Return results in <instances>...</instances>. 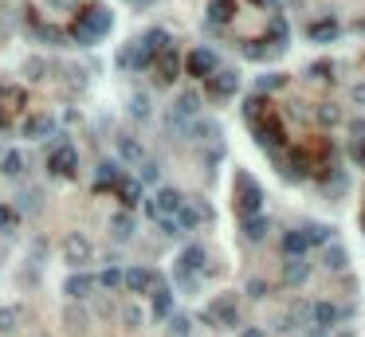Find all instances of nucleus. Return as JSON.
<instances>
[{
    "instance_id": "obj_21",
    "label": "nucleus",
    "mask_w": 365,
    "mask_h": 337,
    "mask_svg": "<svg viewBox=\"0 0 365 337\" xmlns=\"http://www.w3.org/2000/svg\"><path fill=\"white\" fill-rule=\"evenodd\" d=\"M150 306H153V318H157V321L169 318V314H173V290L157 282V287L150 290Z\"/></svg>"
},
{
    "instance_id": "obj_24",
    "label": "nucleus",
    "mask_w": 365,
    "mask_h": 337,
    "mask_svg": "<svg viewBox=\"0 0 365 337\" xmlns=\"http://www.w3.org/2000/svg\"><path fill=\"white\" fill-rule=\"evenodd\" d=\"M118 177H122V168L114 165V161H102L99 173H94V193H106V188H114V185H118Z\"/></svg>"
},
{
    "instance_id": "obj_36",
    "label": "nucleus",
    "mask_w": 365,
    "mask_h": 337,
    "mask_svg": "<svg viewBox=\"0 0 365 337\" xmlns=\"http://www.w3.org/2000/svg\"><path fill=\"white\" fill-rule=\"evenodd\" d=\"M267 114V98L264 94H247L244 98V118H247V126H252V122H259Z\"/></svg>"
},
{
    "instance_id": "obj_2",
    "label": "nucleus",
    "mask_w": 365,
    "mask_h": 337,
    "mask_svg": "<svg viewBox=\"0 0 365 337\" xmlns=\"http://www.w3.org/2000/svg\"><path fill=\"white\" fill-rule=\"evenodd\" d=\"M181 204H185V196H181L177 188L162 185L157 193L150 196V200H145V212H150V216H153V224H157V219H173V216H177V208H181Z\"/></svg>"
},
{
    "instance_id": "obj_38",
    "label": "nucleus",
    "mask_w": 365,
    "mask_h": 337,
    "mask_svg": "<svg viewBox=\"0 0 365 337\" xmlns=\"http://www.w3.org/2000/svg\"><path fill=\"white\" fill-rule=\"evenodd\" d=\"M16 212H43V193L40 188H24L16 196Z\"/></svg>"
},
{
    "instance_id": "obj_50",
    "label": "nucleus",
    "mask_w": 365,
    "mask_h": 337,
    "mask_svg": "<svg viewBox=\"0 0 365 337\" xmlns=\"http://www.w3.org/2000/svg\"><path fill=\"white\" fill-rule=\"evenodd\" d=\"M283 83H287V75H259L255 86H259V91H275V86H283Z\"/></svg>"
},
{
    "instance_id": "obj_58",
    "label": "nucleus",
    "mask_w": 365,
    "mask_h": 337,
    "mask_svg": "<svg viewBox=\"0 0 365 337\" xmlns=\"http://www.w3.org/2000/svg\"><path fill=\"white\" fill-rule=\"evenodd\" d=\"M306 337H326V329H315V326H310V329H306Z\"/></svg>"
},
{
    "instance_id": "obj_48",
    "label": "nucleus",
    "mask_w": 365,
    "mask_h": 337,
    "mask_svg": "<svg viewBox=\"0 0 365 337\" xmlns=\"http://www.w3.org/2000/svg\"><path fill=\"white\" fill-rule=\"evenodd\" d=\"M157 177H162V168L153 165V161H142V177H137V185H153Z\"/></svg>"
},
{
    "instance_id": "obj_52",
    "label": "nucleus",
    "mask_w": 365,
    "mask_h": 337,
    "mask_svg": "<svg viewBox=\"0 0 365 337\" xmlns=\"http://www.w3.org/2000/svg\"><path fill=\"white\" fill-rule=\"evenodd\" d=\"M24 71H28L32 79H43V71H47V63H43V59H28V63H24Z\"/></svg>"
},
{
    "instance_id": "obj_26",
    "label": "nucleus",
    "mask_w": 365,
    "mask_h": 337,
    "mask_svg": "<svg viewBox=\"0 0 365 337\" xmlns=\"http://www.w3.org/2000/svg\"><path fill=\"white\" fill-rule=\"evenodd\" d=\"M142 43H145V51H150L153 59H157V55H162V51H169V32H165V28H150V32L142 35Z\"/></svg>"
},
{
    "instance_id": "obj_28",
    "label": "nucleus",
    "mask_w": 365,
    "mask_h": 337,
    "mask_svg": "<svg viewBox=\"0 0 365 337\" xmlns=\"http://www.w3.org/2000/svg\"><path fill=\"white\" fill-rule=\"evenodd\" d=\"M24 321V306H0V337H9Z\"/></svg>"
},
{
    "instance_id": "obj_11",
    "label": "nucleus",
    "mask_w": 365,
    "mask_h": 337,
    "mask_svg": "<svg viewBox=\"0 0 365 337\" xmlns=\"http://www.w3.org/2000/svg\"><path fill=\"white\" fill-rule=\"evenodd\" d=\"M150 63H153V55L145 51L142 40H130L126 47L118 51V67H122V71H145Z\"/></svg>"
},
{
    "instance_id": "obj_57",
    "label": "nucleus",
    "mask_w": 365,
    "mask_h": 337,
    "mask_svg": "<svg viewBox=\"0 0 365 337\" xmlns=\"http://www.w3.org/2000/svg\"><path fill=\"white\" fill-rule=\"evenodd\" d=\"M240 337H267V333H264V329H255V326H252V329H244Z\"/></svg>"
},
{
    "instance_id": "obj_16",
    "label": "nucleus",
    "mask_w": 365,
    "mask_h": 337,
    "mask_svg": "<svg viewBox=\"0 0 365 337\" xmlns=\"http://www.w3.org/2000/svg\"><path fill=\"white\" fill-rule=\"evenodd\" d=\"M342 318V310L334 302H310V326L315 329H334Z\"/></svg>"
},
{
    "instance_id": "obj_55",
    "label": "nucleus",
    "mask_w": 365,
    "mask_h": 337,
    "mask_svg": "<svg viewBox=\"0 0 365 337\" xmlns=\"http://www.w3.org/2000/svg\"><path fill=\"white\" fill-rule=\"evenodd\" d=\"M349 98H354V102H357V106H365V83H357V86H354V91H349Z\"/></svg>"
},
{
    "instance_id": "obj_19",
    "label": "nucleus",
    "mask_w": 365,
    "mask_h": 337,
    "mask_svg": "<svg viewBox=\"0 0 365 337\" xmlns=\"http://www.w3.org/2000/svg\"><path fill=\"white\" fill-rule=\"evenodd\" d=\"M55 134V118L51 114H32V118L24 122V137H32V142H43V137Z\"/></svg>"
},
{
    "instance_id": "obj_14",
    "label": "nucleus",
    "mask_w": 365,
    "mask_h": 337,
    "mask_svg": "<svg viewBox=\"0 0 365 337\" xmlns=\"http://www.w3.org/2000/svg\"><path fill=\"white\" fill-rule=\"evenodd\" d=\"M204 83H208V94H213V98H232V94L240 91L236 71H216V75H208Z\"/></svg>"
},
{
    "instance_id": "obj_32",
    "label": "nucleus",
    "mask_w": 365,
    "mask_h": 337,
    "mask_svg": "<svg viewBox=\"0 0 365 337\" xmlns=\"http://www.w3.org/2000/svg\"><path fill=\"white\" fill-rule=\"evenodd\" d=\"M189 137H196V142H216V137H220V126L208 122V118H196V122H189Z\"/></svg>"
},
{
    "instance_id": "obj_12",
    "label": "nucleus",
    "mask_w": 365,
    "mask_h": 337,
    "mask_svg": "<svg viewBox=\"0 0 365 337\" xmlns=\"http://www.w3.org/2000/svg\"><path fill=\"white\" fill-rule=\"evenodd\" d=\"M47 168L55 173V177H75V173H79V153H75V145H71V142H63L60 149L51 153Z\"/></svg>"
},
{
    "instance_id": "obj_53",
    "label": "nucleus",
    "mask_w": 365,
    "mask_h": 337,
    "mask_svg": "<svg viewBox=\"0 0 365 337\" xmlns=\"http://www.w3.org/2000/svg\"><path fill=\"white\" fill-rule=\"evenodd\" d=\"M330 71H334V63H318V67H310V79H322L326 83V79H334Z\"/></svg>"
},
{
    "instance_id": "obj_5",
    "label": "nucleus",
    "mask_w": 365,
    "mask_h": 337,
    "mask_svg": "<svg viewBox=\"0 0 365 337\" xmlns=\"http://www.w3.org/2000/svg\"><path fill=\"white\" fill-rule=\"evenodd\" d=\"M79 28H86V32L94 35V40H102V35L114 28V16H111V8L106 4H91V8H83L79 12V20H75Z\"/></svg>"
},
{
    "instance_id": "obj_30",
    "label": "nucleus",
    "mask_w": 365,
    "mask_h": 337,
    "mask_svg": "<svg viewBox=\"0 0 365 337\" xmlns=\"http://www.w3.org/2000/svg\"><path fill=\"white\" fill-rule=\"evenodd\" d=\"M267 232H271V219H267V216L244 219V239H247V244H259V239H267Z\"/></svg>"
},
{
    "instance_id": "obj_27",
    "label": "nucleus",
    "mask_w": 365,
    "mask_h": 337,
    "mask_svg": "<svg viewBox=\"0 0 365 337\" xmlns=\"http://www.w3.org/2000/svg\"><path fill=\"white\" fill-rule=\"evenodd\" d=\"M346 263H349V251L342 244H326V251H322V267L326 270H334V275H338V270H346Z\"/></svg>"
},
{
    "instance_id": "obj_60",
    "label": "nucleus",
    "mask_w": 365,
    "mask_h": 337,
    "mask_svg": "<svg viewBox=\"0 0 365 337\" xmlns=\"http://www.w3.org/2000/svg\"><path fill=\"white\" fill-rule=\"evenodd\" d=\"M338 337H354V333H349V329H342V333H338Z\"/></svg>"
},
{
    "instance_id": "obj_37",
    "label": "nucleus",
    "mask_w": 365,
    "mask_h": 337,
    "mask_svg": "<svg viewBox=\"0 0 365 337\" xmlns=\"http://www.w3.org/2000/svg\"><path fill=\"white\" fill-rule=\"evenodd\" d=\"M118 157H122V161H137V165H142L145 153H142V145H137V137H130V134L118 137Z\"/></svg>"
},
{
    "instance_id": "obj_29",
    "label": "nucleus",
    "mask_w": 365,
    "mask_h": 337,
    "mask_svg": "<svg viewBox=\"0 0 365 337\" xmlns=\"http://www.w3.org/2000/svg\"><path fill=\"white\" fill-rule=\"evenodd\" d=\"M283 255H287V259H306V236H303V228H298V232H283Z\"/></svg>"
},
{
    "instance_id": "obj_4",
    "label": "nucleus",
    "mask_w": 365,
    "mask_h": 337,
    "mask_svg": "<svg viewBox=\"0 0 365 337\" xmlns=\"http://www.w3.org/2000/svg\"><path fill=\"white\" fill-rule=\"evenodd\" d=\"M213 219V208L204 200H185L177 208V216H173V224H177V232H196L201 224H208Z\"/></svg>"
},
{
    "instance_id": "obj_22",
    "label": "nucleus",
    "mask_w": 365,
    "mask_h": 337,
    "mask_svg": "<svg viewBox=\"0 0 365 337\" xmlns=\"http://www.w3.org/2000/svg\"><path fill=\"white\" fill-rule=\"evenodd\" d=\"M24 168H28V157L20 149H4V153H0V173H4V177H24Z\"/></svg>"
},
{
    "instance_id": "obj_42",
    "label": "nucleus",
    "mask_w": 365,
    "mask_h": 337,
    "mask_svg": "<svg viewBox=\"0 0 365 337\" xmlns=\"http://www.w3.org/2000/svg\"><path fill=\"white\" fill-rule=\"evenodd\" d=\"M118 318H122V326H130V329H137L145 321V314H142V306H134V302H126L118 310Z\"/></svg>"
},
{
    "instance_id": "obj_7",
    "label": "nucleus",
    "mask_w": 365,
    "mask_h": 337,
    "mask_svg": "<svg viewBox=\"0 0 365 337\" xmlns=\"http://www.w3.org/2000/svg\"><path fill=\"white\" fill-rule=\"evenodd\" d=\"M181 67H185L193 79H208V75L220 71V63H216V55L208 47H196V51H189L185 59H181Z\"/></svg>"
},
{
    "instance_id": "obj_56",
    "label": "nucleus",
    "mask_w": 365,
    "mask_h": 337,
    "mask_svg": "<svg viewBox=\"0 0 365 337\" xmlns=\"http://www.w3.org/2000/svg\"><path fill=\"white\" fill-rule=\"evenodd\" d=\"M349 157H354V161H361V165H365V145L349 142Z\"/></svg>"
},
{
    "instance_id": "obj_6",
    "label": "nucleus",
    "mask_w": 365,
    "mask_h": 337,
    "mask_svg": "<svg viewBox=\"0 0 365 337\" xmlns=\"http://www.w3.org/2000/svg\"><path fill=\"white\" fill-rule=\"evenodd\" d=\"M201 270H208V251H204L201 244H189L185 251H181V259H177L173 278H196Z\"/></svg>"
},
{
    "instance_id": "obj_44",
    "label": "nucleus",
    "mask_w": 365,
    "mask_h": 337,
    "mask_svg": "<svg viewBox=\"0 0 365 337\" xmlns=\"http://www.w3.org/2000/svg\"><path fill=\"white\" fill-rule=\"evenodd\" d=\"M169 333L173 337H189V333H193V321L181 318V314H169Z\"/></svg>"
},
{
    "instance_id": "obj_25",
    "label": "nucleus",
    "mask_w": 365,
    "mask_h": 337,
    "mask_svg": "<svg viewBox=\"0 0 365 337\" xmlns=\"http://www.w3.org/2000/svg\"><path fill=\"white\" fill-rule=\"evenodd\" d=\"M63 326H67L71 333H83V329L91 326V318H86V310L79 302H67L63 306Z\"/></svg>"
},
{
    "instance_id": "obj_40",
    "label": "nucleus",
    "mask_w": 365,
    "mask_h": 337,
    "mask_svg": "<svg viewBox=\"0 0 365 337\" xmlns=\"http://www.w3.org/2000/svg\"><path fill=\"white\" fill-rule=\"evenodd\" d=\"M315 118L322 122V126H338V122H346V114H342V106H334V102H322V106L315 110Z\"/></svg>"
},
{
    "instance_id": "obj_43",
    "label": "nucleus",
    "mask_w": 365,
    "mask_h": 337,
    "mask_svg": "<svg viewBox=\"0 0 365 337\" xmlns=\"http://www.w3.org/2000/svg\"><path fill=\"white\" fill-rule=\"evenodd\" d=\"M16 224H20V212L12 204H0V232H16Z\"/></svg>"
},
{
    "instance_id": "obj_3",
    "label": "nucleus",
    "mask_w": 365,
    "mask_h": 337,
    "mask_svg": "<svg viewBox=\"0 0 365 337\" xmlns=\"http://www.w3.org/2000/svg\"><path fill=\"white\" fill-rule=\"evenodd\" d=\"M94 259V247H91V239L83 236V232H67V236H63V263H67V267H86V263Z\"/></svg>"
},
{
    "instance_id": "obj_33",
    "label": "nucleus",
    "mask_w": 365,
    "mask_h": 337,
    "mask_svg": "<svg viewBox=\"0 0 365 337\" xmlns=\"http://www.w3.org/2000/svg\"><path fill=\"white\" fill-rule=\"evenodd\" d=\"M236 16V0H213L208 4V24H228Z\"/></svg>"
},
{
    "instance_id": "obj_61",
    "label": "nucleus",
    "mask_w": 365,
    "mask_h": 337,
    "mask_svg": "<svg viewBox=\"0 0 365 337\" xmlns=\"http://www.w3.org/2000/svg\"><path fill=\"white\" fill-rule=\"evenodd\" d=\"M51 4H71V0H51Z\"/></svg>"
},
{
    "instance_id": "obj_31",
    "label": "nucleus",
    "mask_w": 365,
    "mask_h": 337,
    "mask_svg": "<svg viewBox=\"0 0 365 337\" xmlns=\"http://www.w3.org/2000/svg\"><path fill=\"white\" fill-rule=\"evenodd\" d=\"M287 40H291L287 20L275 16V20H271V28H267V40H264V43H271V51H283V47H287Z\"/></svg>"
},
{
    "instance_id": "obj_45",
    "label": "nucleus",
    "mask_w": 365,
    "mask_h": 337,
    "mask_svg": "<svg viewBox=\"0 0 365 337\" xmlns=\"http://www.w3.org/2000/svg\"><path fill=\"white\" fill-rule=\"evenodd\" d=\"M130 114H134L137 122H145L150 118V98H145V94H134V98H130Z\"/></svg>"
},
{
    "instance_id": "obj_9",
    "label": "nucleus",
    "mask_w": 365,
    "mask_h": 337,
    "mask_svg": "<svg viewBox=\"0 0 365 337\" xmlns=\"http://www.w3.org/2000/svg\"><path fill=\"white\" fill-rule=\"evenodd\" d=\"M150 67H153V79H157V86H173V83L181 79V55L169 47V51H162V55H157Z\"/></svg>"
},
{
    "instance_id": "obj_20",
    "label": "nucleus",
    "mask_w": 365,
    "mask_h": 337,
    "mask_svg": "<svg viewBox=\"0 0 365 337\" xmlns=\"http://www.w3.org/2000/svg\"><path fill=\"white\" fill-rule=\"evenodd\" d=\"M338 32H342L338 20H330V16H326V20H310V28H306L310 43H334V40H338Z\"/></svg>"
},
{
    "instance_id": "obj_59",
    "label": "nucleus",
    "mask_w": 365,
    "mask_h": 337,
    "mask_svg": "<svg viewBox=\"0 0 365 337\" xmlns=\"http://www.w3.org/2000/svg\"><path fill=\"white\" fill-rule=\"evenodd\" d=\"M255 4H267V8H275V4H279V0H255Z\"/></svg>"
},
{
    "instance_id": "obj_15",
    "label": "nucleus",
    "mask_w": 365,
    "mask_h": 337,
    "mask_svg": "<svg viewBox=\"0 0 365 337\" xmlns=\"http://www.w3.org/2000/svg\"><path fill=\"white\" fill-rule=\"evenodd\" d=\"M94 287H99L94 275H83V270H79V275H71L67 282H63V295H67L71 302H83L86 295H94Z\"/></svg>"
},
{
    "instance_id": "obj_39",
    "label": "nucleus",
    "mask_w": 365,
    "mask_h": 337,
    "mask_svg": "<svg viewBox=\"0 0 365 337\" xmlns=\"http://www.w3.org/2000/svg\"><path fill=\"white\" fill-rule=\"evenodd\" d=\"M283 318L291 321V329H298V326H306V329H310V302H295L287 314H283Z\"/></svg>"
},
{
    "instance_id": "obj_46",
    "label": "nucleus",
    "mask_w": 365,
    "mask_h": 337,
    "mask_svg": "<svg viewBox=\"0 0 365 337\" xmlns=\"http://www.w3.org/2000/svg\"><path fill=\"white\" fill-rule=\"evenodd\" d=\"M94 282H99V287H111V290H114V287H122V270H118V267H106L99 278H94Z\"/></svg>"
},
{
    "instance_id": "obj_49",
    "label": "nucleus",
    "mask_w": 365,
    "mask_h": 337,
    "mask_svg": "<svg viewBox=\"0 0 365 337\" xmlns=\"http://www.w3.org/2000/svg\"><path fill=\"white\" fill-rule=\"evenodd\" d=\"M247 298H267V282H264V278H247Z\"/></svg>"
},
{
    "instance_id": "obj_23",
    "label": "nucleus",
    "mask_w": 365,
    "mask_h": 337,
    "mask_svg": "<svg viewBox=\"0 0 365 337\" xmlns=\"http://www.w3.org/2000/svg\"><path fill=\"white\" fill-rule=\"evenodd\" d=\"M114 193H118L122 208H134V204L142 200V185H137V177H118V185H114Z\"/></svg>"
},
{
    "instance_id": "obj_34",
    "label": "nucleus",
    "mask_w": 365,
    "mask_h": 337,
    "mask_svg": "<svg viewBox=\"0 0 365 337\" xmlns=\"http://www.w3.org/2000/svg\"><path fill=\"white\" fill-rule=\"evenodd\" d=\"M28 28H32V35H35V40H43V43H63V40H67V35H63L60 28L40 24V20H32V16H28Z\"/></svg>"
},
{
    "instance_id": "obj_54",
    "label": "nucleus",
    "mask_w": 365,
    "mask_h": 337,
    "mask_svg": "<svg viewBox=\"0 0 365 337\" xmlns=\"http://www.w3.org/2000/svg\"><path fill=\"white\" fill-rule=\"evenodd\" d=\"M157 228H162L165 236H181V232H177V224H173V219H157Z\"/></svg>"
},
{
    "instance_id": "obj_17",
    "label": "nucleus",
    "mask_w": 365,
    "mask_h": 337,
    "mask_svg": "<svg viewBox=\"0 0 365 337\" xmlns=\"http://www.w3.org/2000/svg\"><path fill=\"white\" fill-rule=\"evenodd\" d=\"M310 267L315 263H306V259H283V287H303L310 278Z\"/></svg>"
},
{
    "instance_id": "obj_51",
    "label": "nucleus",
    "mask_w": 365,
    "mask_h": 337,
    "mask_svg": "<svg viewBox=\"0 0 365 337\" xmlns=\"http://www.w3.org/2000/svg\"><path fill=\"white\" fill-rule=\"evenodd\" d=\"M244 55H247V59H267V55H275V51L271 47H259V43H247Z\"/></svg>"
},
{
    "instance_id": "obj_13",
    "label": "nucleus",
    "mask_w": 365,
    "mask_h": 337,
    "mask_svg": "<svg viewBox=\"0 0 365 337\" xmlns=\"http://www.w3.org/2000/svg\"><path fill=\"white\" fill-rule=\"evenodd\" d=\"M122 287H126L130 295H150V290L157 287V275H153L150 267H130V270H122Z\"/></svg>"
},
{
    "instance_id": "obj_10",
    "label": "nucleus",
    "mask_w": 365,
    "mask_h": 337,
    "mask_svg": "<svg viewBox=\"0 0 365 337\" xmlns=\"http://www.w3.org/2000/svg\"><path fill=\"white\" fill-rule=\"evenodd\" d=\"M252 134H255V142L264 145V149H275L279 142H287V137H283V122L275 118V114H264L259 122H252Z\"/></svg>"
},
{
    "instance_id": "obj_62",
    "label": "nucleus",
    "mask_w": 365,
    "mask_h": 337,
    "mask_svg": "<svg viewBox=\"0 0 365 337\" xmlns=\"http://www.w3.org/2000/svg\"><path fill=\"white\" fill-rule=\"evenodd\" d=\"M4 126H9V122H4V114H0V130H4Z\"/></svg>"
},
{
    "instance_id": "obj_18",
    "label": "nucleus",
    "mask_w": 365,
    "mask_h": 337,
    "mask_svg": "<svg viewBox=\"0 0 365 337\" xmlns=\"http://www.w3.org/2000/svg\"><path fill=\"white\" fill-rule=\"evenodd\" d=\"M196 114H201V98L189 91V94H181V98L173 102V114H169V118H177L181 126H189V122H196Z\"/></svg>"
},
{
    "instance_id": "obj_47",
    "label": "nucleus",
    "mask_w": 365,
    "mask_h": 337,
    "mask_svg": "<svg viewBox=\"0 0 365 337\" xmlns=\"http://www.w3.org/2000/svg\"><path fill=\"white\" fill-rule=\"evenodd\" d=\"M346 130H349V142L365 145V118H349V122H346Z\"/></svg>"
},
{
    "instance_id": "obj_8",
    "label": "nucleus",
    "mask_w": 365,
    "mask_h": 337,
    "mask_svg": "<svg viewBox=\"0 0 365 337\" xmlns=\"http://www.w3.org/2000/svg\"><path fill=\"white\" fill-rule=\"evenodd\" d=\"M204 321H216L220 329H236L240 326V310H236V298L220 295L208 310H204Z\"/></svg>"
},
{
    "instance_id": "obj_41",
    "label": "nucleus",
    "mask_w": 365,
    "mask_h": 337,
    "mask_svg": "<svg viewBox=\"0 0 365 337\" xmlns=\"http://www.w3.org/2000/svg\"><path fill=\"white\" fill-rule=\"evenodd\" d=\"M111 232H114V239H130L134 236V216H130V212H118V216L111 219Z\"/></svg>"
},
{
    "instance_id": "obj_35",
    "label": "nucleus",
    "mask_w": 365,
    "mask_h": 337,
    "mask_svg": "<svg viewBox=\"0 0 365 337\" xmlns=\"http://www.w3.org/2000/svg\"><path fill=\"white\" fill-rule=\"evenodd\" d=\"M303 236H306V247L334 244V228H326V224H310V228H303Z\"/></svg>"
},
{
    "instance_id": "obj_1",
    "label": "nucleus",
    "mask_w": 365,
    "mask_h": 337,
    "mask_svg": "<svg viewBox=\"0 0 365 337\" xmlns=\"http://www.w3.org/2000/svg\"><path fill=\"white\" fill-rule=\"evenodd\" d=\"M236 212L244 219L264 216V188L259 181H252V173H236Z\"/></svg>"
}]
</instances>
